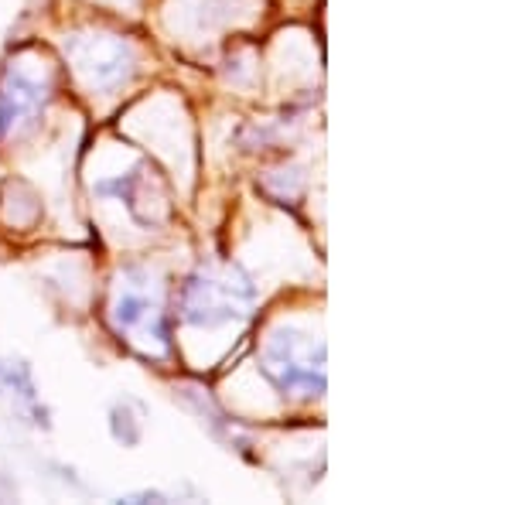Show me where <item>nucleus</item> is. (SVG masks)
<instances>
[{"label":"nucleus","mask_w":512,"mask_h":505,"mask_svg":"<svg viewBox=\"0 0 512 505\" xmlns=\"http://www.w3.org/2000/svg\"><path fill=\"white\" fill-rule=\"evenodd\" d=\"M106 321L140 359L158 362L171 355V311L164 301V284L147 267H127L120 273Z\"/></svg>","instance_id":"obj_1"},{"label":"nucleus","mask_w":512,"mask_h":505,"mask_svg":"<svg viewBox=\"0 0 512 505\" xmlns=\"http://www.w3.org/2000/svg\"><path fill=\"white\" fill-rule=\"evenodd\" d=\"M52 82L28 76L21 65H7L0 72V140L14 134V127L24 120H35L48 103Z\"/></svg>","instance_id":"obj_5"},{"label":"nucleus","mask_w":512,"mask_h":505,"mask_svg":"<svg viewBox=\"0 0 512 505\" xmlns=\"http://www.w3.org/2000/svg\"><path fill=\"white\" fill-rule=\"evenodd\" d=\"M256 369L280 396L318 400L325 393V342L297 328H274Z\"/></svg>","instance_id":"obj_2"},{"label":"nucleus","mask_w":512,"mask_h":505,"mask_svg":"<svg viewBox=\"0 0 512 505\" xmlns=\"http://www.w3.org/2000/svg\"><path fill=\"white\" fill-rule=\"evenodd\" d=\"M110 434L113 441L123 447H137L140 437H144V424L134 413V400H117L110 407Z\"/></svg>","instance_id":"obj_6"},{"label":"nucleus","mask_w":512,"mask_h":505,"mask_svg":"<svg viewBox=\"0 0 512 505\" xmlns=\"http://www.w3.org/2000/svg\"><path fill=\"white\" fill-rule=\"evenodd\" d=\"M65 52L93 93H117L137 72V48L110 31H79L65 38Z\"/></svg>","instance_id":"obj_4"},{"label":"nucleus","mask_w":512,"mask_h":505,"mask_svg":"<svg viewBox=\"0 0 512 505\" xmlns=\"http://www.w3.org/2000/svg\"><path fill=\"white\" fill-rule=\"evenodd\" d=\"M134 499H144V502H168L164 492H137V495H123L120 502H134Z\"/></svg>","instance_id":"obj_7"},{"label":"nucleus","mask_w":512,"mask_h":505,"mask_svg":"<svg viewBox=\"0 0 512 505\" xmlns=\"http://www.w3.org/2000/svg\"><path fill=\"white\" fill-rule=\"evenodd\" d=\"M253 297H256L253 280L239 267H222V270L202 267L181 284L178 314L192 328H216L226 325V321H243L246 318L243 304H250Z\"/></svg>","instance_id":"obj_3"}]
</instances>
